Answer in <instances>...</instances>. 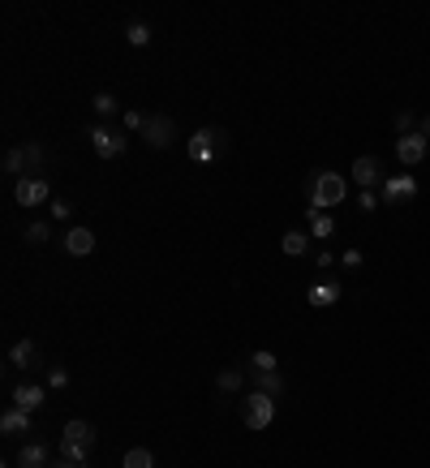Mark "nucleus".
Masks as SVG:
<instances>
[{
  "label": "nucleus",
  "mask_w": 430,
  "mask_h": 468,
  "mask_svg": "<svg viewBox=\"0 0 430 468\" xmlns=\"http://www.w3.org/2000/svg\"><path fill=\"white\" fill-rule=\"evenodd\" d=\"M9 366H13V370H39V348H35L30 340H18V344L9 348Z\"/></svg>",
  "instance_id": "11"
},
{
  "label": "nucleus",
  "mask_w": 430,
  "mask_h": 468,
  "mask_svg": "<svg viewBox=\"0 0 430 468\" xmlns=\"http://www.w3.org/2000/svg\"><path fill=\"white\" fill-rule=\"evenodd\" d=\"M125 125H129V129H138V133H142V129H146V116H142V112H125Z\"/></svg>",
  "instance_id": "31"
},
{
  "label": "nucleus",
  "mask_w": 430,
  "mask_h": 468,
  "mask_svg": "<svg viewBox=\"0 0 430 468\" xmlns=\"http://www.w3.org/2000/svg\"><path fill=\"white\" fill-rule=\"evenodd\" d=\"M47 206H52V215H57V220H69V215H74V206H69L65 198H52Z\"/></svg>",
  "instance_id": "29"
},
{
  "label": "nucleus",
  "mask_w": 430,
  "mask_h": 468,
  "mask_svg": "<svg viewBox=\"0 0 430 468\" xmlns=\"http://www.w3.org/2000/svg\"><path fill=\"white\" fill-rule=\"evenodd\" d=\"M18 468H47V447L43 443H26L18 455Z\"/></svg>",
  "instance_id": "15"
},
{
  "label": "nucleus",
  "mask_w": 430,
  "mask_h": 468,
  "mask_svg": "<svg viewBox=\"0 0 430 468\" xmlns=\"http://www.w3.org/2000/svg\"><path fill=\"white\" fill-rule=\"evenodd\" d=\"M47 236H52V228H47V224H30V228H26V241H30V245H43Z\"/></svg>",
  "instance_id": "26"
},
{
  "label": "nucleus",
  "mask_w": 430,
  "mask_h": 468,
  "mask_svg": "<svg viewBox=\"0 0 430 468\" xmlns=\"http://www.w3.org/2000/svg\"><path fill=\"white\" fill-rule=\"evenodd\" d=\"M142 138H146V146H151V150H164V146L177 138V125H173V116H146V129H142Z\"/></svg>",
  "instance_id": "7"
},
{
  "label": "nucleus",
  "mask_w": 430,
  "mask_h": 468,
  "mask_svg": "<svg viewBox=\"0 0 430 468\" xmlns=\"http://www.w3.org/2000/svg\"><path fill=\"white\" fill-rule=\"evenodd\" d=\"M65 253H69V258L95 253V232H91V228H69V232H65Z\"/></svg>",
  "instance_id": "10"
},
{
  "label": "nucleus",
  "mask_w": 430,
  "mask_h": 468,
  "mask_svg": "<svg viewBox=\"0 0 430 468\" xmlns=\"http://www.w3.org/2000/svg\"><path fill=\"white\" fill-rule=\"evenodd\" d=\"M379 202H383V198L374 193V189H361V198H357V206H361L366 215H370V211H374V206H379Z\"/></svg>",
  "instance_id": "27"
},
{
  "label": "nucleus",
  "mask_w": 430,
  "mask_h": 468,
  "mask_svg": "<svg viewBox=\"0 0 430 468\" xmlns=\"http://www.w3.org/2000/svg\"><path fill=\"white\" fill-rule=\"evenodd\" d=\"M349 198V181L340 172H318L310 185V211H332Z\"/></svg>",
  "instance_id": "1"
},
{
  "label": "nucleus",
  "mask_w": 430,
  "mask_h": 468,
  "mask_svg": "<svg viewBox=\"0 0 430 468\" xmlns=\"http://www.w3.org/2000/svg\"><path fill=\"white\" fill-rule=\"evenodd\" d=\"M22 150H26V168H39V164H43V146H39V142H30V146H22Z\"/></svg>",
  "instance_id": "28"
},
{
  "label": "nucleus",
  "mask_w": 430,
  "mask_h": 468,
  "mask_svg": "<svg viewBox=\"0 0 430 468\" xmlns=\"http://www.w3.org/2000/svg\"><path fill=\"white\" fill-rule=\"evenodd\" d=\"M353 181L361 189H374L379 185V164H374V155H361V160H353Z\"/></svg>",
  "instance_id": "12"
},
{
  "label": "nucleus",
  "mask_w": 430,
  "mask_h": 468,
  "mask_svg": "<svg viewBox=\"0 0 430 468\" xmlns=\"http://www.w3.org/2000/svg\"><path fill=\"white\" fill-rule=\"evenodd\" d=\"M241 421L250 430H267L276 421V395H267V391H250L241 400Z\"/></svg>",
  "instance_id": "3"
},
{
  "label": "nucleus",
  "mask_w": 430,
  "mask_h": 468,
  "mask_svg": "<svg viewBox=\"0 0 430 468\" xmlns=\"http://www.w3.org/2000/svg\"><path fill=\"white\" fill-rule=\"evenodd\" d=\"M396 129H400V133H417V121H413V112H409V108L396 116Z\"/></svg>",
  "instance_id": "30"
},
{
  "label": "nucleus",
  "mask_w": 430,
  "mask_h": 468,
  "mask_svg": "<svg viewBox=\"0 0 430 468\" xmlns=\"http://www.w3.org/2000/svg\"><path fill=\"white\" fill-rule=\"evenodd\" d=\"M340 263H344V267H353V271H357V267H361V249H344V258H340Z\"/></svg>",
  "instance_id": "32"
},
{
  "label": "nucleus",
  "mask_w": 430,
  "mask_h": 468,
  "mask_svg": "<svg viewBox=\"0 0 430 468\" xmlns=\"http://www.w3.org/2000/svg\"><path fill=\"white\" fill-rule=\"evenodd\" d=\"M0 430L5 434H30V412L26 408H9L5 417H0Z\"/></svg>",
  "instance_id": "13"
},
{
  "label": "nucleus",
  "mask_w": 430,
  "mask_h": 468,
  "mask_svg": "<svg viewBox=\"0 0 430 468\" xmlns=\"http://www.w3.org/2000/svg\"><path fill=\"white\" fill-rule=\"evenodd\" d=\"M396 160H400L405 168H417V164L426 160V138H422V133H400V138H396Z\"/></svg>",
  "instance_id": "8"
},
{
  "label": "nucleus",
  "mask_w": 430,
  "mask_h": 468,
  "mask_svg": "<svg viewBox=\"0 0 430 468\" xmlns=\"http://www.w3.org/2000/svg\"><path fill=\"white\" fill-rule=\"evenodd\" d=\"M379 198H383V202H409V198H417V181H413L409 172H405V176H388Z\"/></svg>",
  "instance_id": "9"
},
{
  "label": "nucleus",
  "mask_w": 430,
  "mask_h": 468,
  "mask_svg": "<svg viewBox=\"0 0 430 468\" xmlns=\"http://www.w3.org/2000/svg\"><path fill=\"white\" fill-rule=\"evenodd\" d=\"M39 404H43V387H18V391H13V408L35 412Z\"/></svg>",
  "instance_id": "17"
},
{
  "label": "nucleus",
  "mask_w": 430,
  "mask_h": 468,
  "mask_svg": "<svg viewBox=\"0 0 430 468\" xmlns=\"http://www.w3.org/2000/svg\"><path fill=\"white\" fill-rule=\"evenodd\" d=\"M280 249H284V253H289V258H301V253H306V249H310V236H306V232H297V228H293V232H284V241H280Z\"/></svg>",
  "instance_id": "19"
},
{
  "label": "nucleus",
  "mask_w": 430,
  "mask_h": 468,
  "mask_svg": "<svg viewBox=\"0 0 430 468\" xmlns=\"http://www.w3.org/2000/svg\"><path fill=\"white\" fill-rule=\"evenodd\" d=\"M91 447H95V426H86V421H69V426L61 430V460H69V464H86Z\"/></svg>",
  "instance_id": "2"
},
{
  "label": "nucleus",
  "mask_w": 430,
  "mask_h": 468,
  "mask_svg": "<svg viewBox=\"0 0 430 468\" xmlns=\"http://www.w3.org/2000/svg\"><path fill=\"white\" fill-rule=\"evenodd\" d=\"M306 301H310L314 309H327V305H336V301H340V284H314Z\"/></svg>",
  "instance_id": "14"
},
{
  "label": "nucleus",
  "mask_w": 430,
  "mask_h": 468,
  "mask_svg": "<svg viewBox=\"0 0 430 468\" xmlns=\"http://www.w3.org/2000/svg\"><path fill=\"white\" fill-rule=\"evenodd\" d=\"M95 112H99V116H117V99L108 95V90H99V95H95Z\"/></svg>",
  "instance_id": "25"
},
{
  "label": "nucleus",
  "mask_w": 430,
  "mask_h": 468,
  "mask_svg": "<svg viewBox=\"0 0 430 468\" xmlns=\"http://www.w3.org/2000/svg\"><path fill=\"white\" fill-rule=\"evenodd\" d=\"M417 133H422V138L430 142V116H426V121H417Z\"/></svg>",
  "instance_id": "34"
},
{
  "label": "nucleus",
  "mask_w": 430,
  "mask_h": 468,
  "mask_svg": "<svg viewBox=\"0 0 430 468\" xmlns=\"http://www.w3.org/2000/svg\"><path fill=\"white\" fill-rule=\"evenodd\" d=\"M52 468H82V464H69V460H61V464H52Z\"/></svg>",
  "instance_id": "35"
},
{
  "label": "nucleus",
  "mask_w": 430,
  "mask_h": 468,
  "mask_svg": "<svg viewBox=\"0 0 430 468\" xmlns=\"http://www.w3.org/2000/svg\"><path fill=\"white\" fill-rule=\"evenodd\" d=\"M250 366L262 370V374H272V370H276V352H262V348H258V352L250 356Z\"/></svg>",
  "instance_id": "24"
},
{
  "label": "nucleus",
  "mask_w": 430,
  "mask_h": 468,
  "mask_svg": "<svg viewBox=\"0 0 430 468\" xmlns=\"http://www.w3.org/2000/svg\"><path fill=\"white\" fill-rule=\"evenodd\" d=\"M121 468H155V455L146 451V447H134V451H125V464Z\"/></svg>",
  "instance_id": "21"
},
{
  "label": "nucleus",
  "mask_w": 430,
  "mask_h": 468,
  "mask_svg": "<svg viewBox=\"0 0 430 468\" xmlns=\"http://www.w3.org/2000/svg\"><path fill=\"white\" fill-rule=\"evenodd\" d=\"M86 138H91V146L103 155V160H121V155H125V133H117V129L91 125V129H86Z\"/></svg>",
  "instance_id": "5"
},
{
  "label": "nucleus",
  "mask_w": 430,
  "mask_h": 468,
  "mask_svg": "<svg viewBox=\"0 0 430 468\" xmlns=\"http://www.w3.org/2000/svg\"><path fill=\"white\" fill-rule=\"evenodd\" d=\"M215 387H220L224 395H233V391H241V387H245V374H241V370H224L220 378H215Z\"/></svg>",
  "instance_id": "20"
},
{
  "label": "nucleus",
  "mask_w": 430,
  "mask_h": 468,
  "mask_svg": "<svg viewBox=\"0 0 430 468\" xmlns=\"http://www.w3.org/2000/svg\"><path fill=\"white\" fill-rule=\"evenodd\" d=\"M22 168H26V150H22V146H13V150H5V172H13V176H18Z\"/></svg>",
  "instance_id": "23"
},
{
  "label": "nucleus",
  "mask_w": 430,
  "mask_h": 468,
  "mask_svg": "<svg viewBox=\"0 0 430 468\" xmlns=\"http://www.w3.org/2000/svg\"><path fill=\"white\" fill-rule=\"evenodd\" d=\"M310 232H314L318 241H327V236L336 232V220H332L327 211H310Z\"/></svg>",
  "instance_id": "18"
},
{
  "label": "nucleus",
  "mask_w": 430,
  "mask_h": 468,
  "mask_svg": "<svg viewBox=\"0 0 430 468\" xmlns=\"http://www.w3.org/2000/svg\"><path fill=\"white\" fill-rule=\"evenodd\" d=\"M125 39H129L134 47H146V43H151V26H146V22H129V26H125Z\"/></svg>",
  "instance_id": "22"
},
{
  "label": "nucleus",
  "mask_w": 430,
  "mask_h": 468,
  "mask_svg": "<svg viewBox=\"0 0 430 468\" xmlns=\"http://www.w3.org/2000/svg\"><path fill=\"white\" fill-rule=\"evenodd\" d=\"M47 193H52V189H47L43 176H22L18 189H13V202H18V206H43V202H52Z\"/></svg>",
  "instance_id": "6"
},
{
  "label": "nucleus",
  "mask_w": 430,
  "mask_h": 468,
  "mask_svg": "<svg viewBox=\"0 0 430 468\" xmlns=\"http://www.w3.org/2000/svg\"><path fill=\"white\" fill-rule=\"evenodd\" d=\"M254 378V391H267V395H284V378L272 370V374H262V370H254L250 374Z\"/></svg>",
  "instance_id": "16"
},
{
  "label": "nucleus",
  "mask_w": 430,
  "mask_h": 468,
  "mask_svg": "<svg viewBox=\"0 0 430 468\" xmlns=\"http://www.w3.org/2000/svg\"><path fill=\"white\" fill-rule=\"evenodd\" d=\"M190 160L194 164H215V160H220V133H215L211 125H202L190 138Z\"/></svg>",
  "instance_id": "4"
},
{
  "label": "nucleus",
  "mask_w": 430,
  "mask_h": 468,
  "mask_svg": "<svg viewBox=\"0 0 430 468\" xmlns=\"http://www.w3.org/2000/svg\"><path fill=\"white\" fill-rule=\"evenodd\" d=\"M47 383H52V387H69V374H65V370L57 366V370H52V374H47Z\"/></svg>",
  "instance_id": "33"
}]
</instances>
